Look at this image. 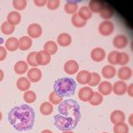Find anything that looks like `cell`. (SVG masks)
<instances>
[{
    "instance_id": "obj_1",
    "label": "cell",
    "mask_w": 133,
    "mask_h": 133,
    "mask_svg": "<svg viewBox=\"0 0 133 133\" xmlns=\"http://www.w3.org/2000/svg\"><path fill=\"white\" fill-rule=\"evenodd\" d=\"M58 112L54 116V125L62 131L73 130L81 119L80 107L74 99H66L59 104Z\"/></svg>"
},
{
    "instance_id": "obj_2",
    "label": "cell",
    "mask_w": 133,
    "mask_h": 133,
    "mask_svg": "<svg viewBox=\"0 0 133 133\" xmlns=\"http://www.w3.org/2000/svg\"><path fill=\"white\" fill-rule=\"evenodd\" d=\"M8 121L18 131L30 130L35 123V112L29 105L14 107L8 113Z\"/></svg>"
},
{
    "instance_id": "obj_3",
    "label": "cell",
    "mask_w": 133,
    "mask_h": 133,
    "mask_svg": "<svg viewBox=\"0 0 133 133\" xmlns=\"http://www.w3.org/2000/svg\"><path fill=\"white\" fill-rule=\"evenodd\" d=\"M53 89L61 97H71L76 91V83L74 79L69 77H62L54 83Z\"/></svg>"
},
{
    "instance_id": "obj_4",
    "label": "cell",
    "mask_w": 133,
    "mask_h": 133,
    "mask_svg": "<svg viewBox=\"0 0 133 133\" xmlns=\"http://www.w3.org/2000/svg\"><path fill=\"white\" fill-rule=\"evenodd\" d=\"M115 30V25L110 21H104L98 26V31L104 36H110Z\"/></svg>"
},
{
    "instance_id": "obj_5",
    "label": "cell",
    "mask_w": 133,
    "mask_h": 133,
    "mask_svg": "<svg viewBox=\"0 0 133 133\" xmlns=\"http://www.w3.org/2000/svg\"><path fill=\"white\" fill-rule=\"evenodd\" d=\"M94 91L91 87H83L78 92V98L83 102H89L93 97Z\"/></svg>"
},
{
    "instance_id": "obj_6",
    "label": "cell",
    "mask_w": 133,
    "mask_h": 133,
    "mask_svg": "<svg viewBox=\"0 0 133 133\" xmlns=\"http://www.w3.org/2000/svg\"><path fill=\"white\" fill-rule=\"evenodd\" d=\"M36 59L38 66H46L51 61V55L44 50H42L36 53Z\"/></svg>"
},
{
    "instance_id": "obj_7",
    "label": "cell",
    "mask_w": 133,
    "mask_h": 133,
    "mask_svg": "<svg viewBox=\"0 0 133 133\" xmlns=\"http://www.w3.org/2000/svg\"><path fill=\"white\" fill-rule=\"evenodd\" d=\"M27 76L30 83H37L42 78V72L39 68H32L27 72Z\"/></svg>"
},
{
    "instance_id": "obj_8",
    "label": "cell",
    "mask_w": 133,
    "mask_h": 133,
    "mask_svg": "<svg viewBox=\"0 0 133 133\" xmlns=\"http://www.w3.org/2000/svg\"><path fill=\"white\" fill-rule=\"evenodd\" d=\"M43 33L42 27L37 23H32L28 28V34L30 38H38Z\"/></svg>"
},
{
    "instance_id": "obj_9",
    "label": "cell",
    "mask_w": 133,
    "mask_h": 133,
    "mask_svg": "<svg viewBox=\"0 0 133 133\" xmlns=\"http://www.w3.org/2000/svg\"><path fill=\"white\" fill-rule=\"evenodd\" d=\"M128 37L124 35H117L113 40V44L117 49H123L128 45Z\"/></svg>"
},
{
    "instance_id": "obj_10",
    "label": "cell",
    "mask_w": 133,
    "mask_h": 133,
    "mask_svg": "<svg viewBox=\"0 0 133 133\" xmlns=\"http://www.w3.org/2000/svg\"><path fill=\"white\" fill-rule=\"evenodd\" d=\"M79 65L78 63L74 61V59H70L64 65V70L68 75H75L78 72Z\"/></svg>"
},
{
    "instance_id": "obj_11",
    "label": "cell",
    "mask_w": 133,
    "mask_h": 133,
    "mask_svg": "<svg viewBox=\"0 0 133 133\" xmlns=\"http://www.w3.org/2000/svg\"><path fill=\"white\" fill-rule=\"evenodd\" d=\"M127 84L123 82V81H117L116 83L112 86V91L117 96H122L124 95L127 91Z\"/></svg>"
},
{
    "instance_id": "obj_12",
    "label": "cell",
    "mask_w": 133,
    "mask_h": 133,
    "mask_svg": "<svg viewBox=\"0 0 133 133\" xmlns=\"http://www.w3.org/2000/svg\"><path fill=\"white\" fill-rule=\"evenodd\" d=\"M91 58L93 61L95 62H100L106 58V52H105L104 49L97 47L94 48L91 52Z\"/></svg>"
},
{
    "instance_id": "obj_13",
    "label": "cell",
    "mask_w": 133,
    "mask_h": 133,
    "mask_svg": "<svg viewBox=\"0 0 133 133\" xmlns=\"http://www.w3.org/2000/svg\"><path fill=\"white\" fill-rule=\"evenodd\" d=\"M57 43L59 45L62 47H66L69 46L72 43V38L71 36L68 33H61L59 34V36L57 38Z\"/></svg>"
},
{
    "instance_id": "obj_14",
    "label": "cell",
    "mask_w": 133,
    "mask_h": 133,
    "mask_svg": "<svg viewBox=\"0 0 133 133\" xmlns=\"http://www.w3.org/2000/svg\"><path fill=\"white\" fill-rule=\"evenodd\" d=\"M110 120L114 124L119 123H124L125 121V115L121 110H115L110 115Z\"/></svg>"
},
{
    "instance_id": "obj_15",
    "label": "cell",
    "mask_w": 133,
    "mask_h": 133,
    "mask_svg": "<svg viewBox=\"0 0 133 133\" xmlns=\"http://www.w3.org/2000/svg\"><path fill=\"white\" fill-rule=\"evenodd\" d=\"M91 79V72L87 70H82L78 73L76 76V81L80 84H88Z\"/></svg>"
},
{
    "instance_id": "obj_16",
    "label": "cell",
    "mask_w": 133,
    "mask_h": 133,
    "mask_svg": "<svg viewBox=\"0 0 133 133\" xmlns=\"http://www.w3.org/2000/svg\"><path fill=\"white\" fill-rule=\"evenodd\" d=\"M21 21V15L20 12L14 11V12H10L7 15V22L12 26L18 25Z\"/></svg>"
},
{
    "instance_id": "obj_17",
    "label": "cell",
    "mask_w": 133,
    "mask_h": 133,
    "mask_svg": "<svg viewBox=\"0 0 133 133\" xmlns=\"http://www.w3.org/2000/svg\"><path fill=\"white\" fill-rule=\"evenodd\" d=\"M117 75H118V77H119L121 80L126 81L131 78L132 70L130 69V68H128V66H123V68H121L118 70Z\"/></svg>"
},
{
    "instance_id": "obj_18",
    "label": "cell",
    "mask_w": 133,
    "mask_h": 133,
    "mask_svg": "<svg viewBox=\"0 0 133 133\" xmlns=\"http://www.w3.org/2000/svg\"><path fill=\"white\" fill-rule=\"evenodd\" d=\"M17 88L21 91H27L30 88V82L27 77H20L16 82Z\"/></svg>"
},
{
    "instance_id": "obj_19",
    "label": "cell",
    "mask_w": 133,
    "mask_h": 133,
    "mask_svg": "<svg viewBox=\"0 0 133 133\" xmlns=\"http://www.w3.org/2000/svg\"><path fill=\"white\" fill-rule=\"evenodd\" d=\"M104 5H105V3L103 1L92 0V1L89 2V6H88V8H89L91 12L98 14V12H100V11L104 7Z\"/></svg>"
},
{
    "instance_id": "obj_20",
    "label": "cell",
    "mask_w": 133,
    "mask_h": 133,
    "mask_svg": "<svg viewBox=\"0 0 133 133\" xmlns=\"http://www.w3.org/2000/svg\"><path fill=\"white\" fill-rule=\"evenodd\" d=\"M103 77H105L106 79H111L116 74V68L112 65H108L105 66L102 68V72H101Z\"/></svg>"
},
{
    "instance_id": "obj_21",
    "label": "cell",
    "mask_w": 133,
    "mask_h": 133,
    "mask_svg": "<svg viewBox=\"0 0 133 133\" xmlns=\"http://www.w3.org/2000/svg\"><path fill=\"white\" fill-rule=\"evenodd\" d=\"M100 17L104 20H109L114 16L115 14V11H114L113 7L111 5H105L104 7L102 8V10L100 11Z\"/></svg>"
},
{
    "instance_id": "obj_22",
    "label": "cell",
    "mask_w": 133,
    "mask_h": 133,
    "mask_svg": "<svg viewBox=\"0 0 133 133\" xmlns=\"http://www.w3.org/2000/svg\"><path fill=\"white\" fill-rule=\"evenodd\" d=\"M32 46V39L29 36H22L19 40V49L21 51H27Z\"/></svg>"
},
{
    "instance_id": "obj_23",
    "label": "cell",
    "mask_w": 133,
    "mask_h": 133,
    "mask_svg": "<svg viewBox=\"0 0 133 133\" xmlns=\"http://www.w3.org/2000/svg\"><path fill=\"white\" fill-rule=\"evenodd\" d=\"M98 92H99L102 96L103 95L107 96V95L111 94V92H112V84H111V83L104 81V82H102L101 83H99Z\"/></svg>"
},
{
    "instance_id": "obj_24",
    "label": "cell",
    "mask_w": 133,
    "mask_h": 133,
    "mask_svg": "<svg viewBox=\"0 0 133 133\" xmlns=\"http://www.w3.org/2000/svg\"><path fill=\"white\" fill-rule=\"evenodd\" d=\"M5 49L10 51H15L19 49V40L16 37H10L5 41Z\"/></svg>"
},
{
    "instance_id": "obj_25",
    "label": "cell",
    "mask_w": 133,
    "mask_h": 133,
    "mask_svg": "<svg viewBox=\"0 0 133 133\" xmlns=\"http://www.w3.org/2000/svg\"><path fill=\"white\" fill-rule=\"evenodd\" d=\"M14 72H15L17 75H23V74H25L26 72H28L29 65L27 64V62H25L23 61H20L16 62V64L14 65Z\"/></svg>"
},
{
    "instance_id": "obj_26",
    "label": "cell",
    "mask_w": 133,
    "mask_h": 133,
    "mask_svg": "<svg viewBox=\"0 0 133 133\" xmlns=\"http://www.w3.org/2000/svg\"><path fill=\"white\" fill-rule=\"evenodd\" d=\"M65 12L68 14H75L78 9V4L76 1H68L65 5Z\"/></svg>"
},
{
    "instance_id": "obj_27",
    "label": "cell",
    "mask_w": 133,
    "mask_h": 133,
    "mask_svg": "<svg viewBox=\"0 0 133 133\" xmlns=\"http://www.w3.org/2000/svg\"><path fill=\"white\" fill-rule=\"evenodd\" d=\"M44 50L47 51L50 55L55 54L58 51L57 44L53 41H47L44 45Z\"/></svg>"
},
{
    "instance_id": "obj_28",
    "label": "cell",
    "mask_w": 133,
    "mask_h": 133,
    "mask_svg": "<svg viewBox=\"0 0 133 133\" xmlns=\"http://www.w3.org/2000/svg\"><path fill=\"white\" fill-rule=\"evenodd\" d=\"M40 112L43 115H49L53 112V105L50 102H44L40 106Z\"/></svg>"
},
{
    "instance_id": "obj_29",
    "label": "cell",
    "mask_w": 133,
    "mask_h": 133,
    "mask_svg": "<svg viewBox=\"0 0 133 133\" xmlns=\"http://www.w3.org/2000/svg\"><path fill=\"white\" fill-rule=\"evenodd\" d=\"M77 14L80 16V18H82L83 20H84V21L90 20L92 16V12L90 11V9L87 6H82V7L79 9L78 14Z\"/></svg>"
},
{
    "instance_id": "obj_30",
    "label": "cell",
    "mask_w": 133,
    "mask_h": 133,
    "mask_svg": "<svg viewBox=\"0 0 133 133\" xmlns=\"http://www.w3.org/2000/svg\"><path fill=\"white\" fill-rule=\"evenodd\" d=\"M71 21H72V24L76 28H83V27H84L87 23V21H84V20H83L82 18H80V16L77 14H75L74 15H73Z\"/></svg>"
},
{
    "instance_id": "obj_31",
    "label": "cell",
    "mask_w": 133,
    "mask_h": 133,
    "mask_svg": "<svg viewBox=\"0 0 133 133\" xmlns=\"http://www.w3.org/2000/svg\"><path fill=\"white\" fill-rule=\"evenodd\" d=\"M114 133H129V126L125 123H119L114 126Z\"/></svg>"
},
{
    "instance_id": "obj_32",
    "label": "cell",
    "mask_w": 133,
    "mask_h": 133,
    "mask_svg": "<svg viewBox=\"0 0 133 133\" xmlns=\"http://www.w3.org/2000/svg\"><path fill=\"white\" fill-rule=\"evenodd\" d=\"M49 100H50V103L52 105H59L61 104L63 100V97L59 96L57 92H55L53 91L52 92H51L50 95H49Z\"/></svg>"
},
{
    "instance_id": "obj_33",
    "label": "cell",
    "mask_w": 133,
    "mask_h": 133,
    "mask_svg": "<svg viewBox=\"0 0 133 133\" xmlns=\"http://www.w3.org/2000/svg\"><path fill=\"white\" fill-rule=\"evenodd\" d=\"M23 98H24L25 102L28 104H31L34 103L36 99V92L33 91H25L24 95H23Z\"/></svg>"
},
{
    "instance_id": "obj_34",
    "label": "cell",
    "mask_w": 133,
    "mask_h": 133,
    "mask_svg": "<svg viewBox=\"0 0 133 133\" xmlns=\"http://www.w3.org/2000/svg\"><path fill=\"white\" fill-rule=\"evenodd\" d=\"M14 30H15V27L9 24L7 21H5L1 25V31L5 35H11V34L14 33Z\"/></svg>"
},
{
    "instance_id": "obj_35",
    "label": "cell",
    "mask_w": 133,
    "mask_h": 133,
    "mask_svg": "<svg viewBox=\"0 0 133 133\" xmlns=\"http://www.w3.org/2000/svg\"><path fill=\"white\" fill-rule=\"evenodd\" d=\"M103 101V96L99 92H94L93 97L91 98V99L90 100V104L92 105V106H98L100 105Z\"/></svg>"
},
{
    "instance_id": "obj_36",
    "label": "cell",
    "mask_w": 133,
    "mask_h": 133,
    "mask_svg": "<svg viewBox=\"0 0 133 133\" xmlns=\"http://www.w3.org/2000/svg\"><path fill=\"white\" fill-rule=\"evenodd\" d=\"M100 81H101V77L98 73H91V79H90V82L88 84L90 86L95 87L100 83Z\"/></svg>"
},
{
    "instance_id": "obj_37",
    "label": "cell",
    "mask_w": 133,
    "mask_h": 133,
    "mask_svg": "<svg viewBox=\"0 0 133 133\" xmlns=\"http://www.w3.org/2000/svg\"><path fill=\"white\" fill-rule=\"evenodd\" d=\"M130 61V57L126 52H119L117 58V65L124 66Z\"/></svg>"
},
{
    "instance_id": "obj_38",
    "label": "cell",
    "mask_w": 133,
    "mask_h": 133,
    "mask_svg": "<svg viewBox=\"0 0 133 133\" xmlns=\"http://www.w3.org/2000/svg\"><path fill=\"white\" fill-rule=\"evenodd\" d=\"M36 53L37 52H36V51H32V52H30L27 56V64L33 66V68H36L38 66L37 63H36Z\"/></svg>"
},
{
    "instance_id": "obj_39",
    "label": "cell",
    "mask_w": 133,
    "mask_h": 133,
    "mask_svg": "<svg viewBox=\"0 0 133 133\" xmlns=\"http://www.w3.org/2000/svg\"><path fill=\"white\" fill-rule=\"evenodd\" d=\"M118 54H119V51H113L108 54V61L109 63H110V65H112V66L117 65Z\"/></svg>"
},
{
    "instance_id": "obj_40",
    "label": "cell",
    "mask_w": 133,
    "mask_h": 133,
    "mask_svg": "<svg viewBox=\"0 0 133 133\" xmlns=\"http://www.w3.org/2000/svg\"><path fill=\"white\" fill-rule=\"evenodd\" d=\"M12 6L16 10H24L27 6V1L26 0H14L12 1Z\"/></svg>"
},
{
    "instance_id": "obj_41",
    "label": "cell",
    "mask_w": 133,
    "mask_h": 133,
    "mask_svg": "<svg viewBox=\"0 0 133 133\" xmlns=\"http://www.w3.org/2000/svg\"><path fill=\"white\" fill-rule=\"evenodd\" d=\"M59 4H61V2L59 1V0H49V1H47V7H48V9L50 10H56L59 8Z\"/></svg>"
},
{
    "instance_id": "obj_42",
    "label": "cell",
    "mask_w": 133,
    "mask_h": 133,
    "mask_svg": "<svg viewBox=\"0 0 133 133\" xmlns=\"http://www.w3.org/2000/svg\"><path fill=\"white\" fill-rule=\"evenodd\" d=\"M7 56V51L3 46H0V61H3L5 59Z\"/></svg>"
},
{
    "instance_id": "obj_43",
    "label": "cell",
    "mask_w": 133,
    "mask_h": 133,
    "mask_svg": "<svg viewBox=\"0 0 133 133\" xmlns=\"http://www.w3.org/2000/svg\"><path fill=\"white\" fill-rule=\"evenodd\" d=\"M34 4H35L36 6L42 7V6H44V5H46L47 1H46V0H35V1H34Z\"/></svg>"
},
{
    "instance_id": "obj_44",
    "label": "cell",
    "mask_w": 133,
    "mask_h": 133,
    "mask_svg": "<svg viewBox=\"0 0 133 133\" xmlns=\"http://www.w3.org/2000/svg\"><path fill=\"white\" fill-rule=\"evenodd\" d=\"M128 94L130 95V97H132V84H130V86L127 87V91Z\"/></svg>"
},
{
    "instance_id": "obj_45",
    "label": "cell",
    "mask_w": 133,
    "mask_h": 133,
    "mask_svg": "<svg viewBox=\"0 0 133 133\" xmlns=\"http://www.w3.org/2000/svg\"><path fill=\"white\" fill-rule=\"evenodd\" d=\"M4 79V72L2 69H0V82H2Z\"/></svg>"
},
{
    "instance_id": "obj_46",
    "label": "cell",
    "mask_w": 133,
    "mask_h": 133,
    "mask_svg": "<svg viewBox=\"0 0 133 133\" xmlns=\"http://www.w3.org/2000/svg\"><path fill=\"white\" fill-rule=\"evenodd\" d=\"M41 133H52V131H51L50 130H43Z\"/></svg>"
},
{
    "instance_id": "obj_47",
    "label": "cell",
    "mask_w": 133,
    "mask_h": 133,
    "mask_svg": "<svg viewBox=\"0 0 133 133\" xmlns=\"http://www.w3.org/2000/svg\"><path fill=\"white\" fill-rule=\"evenodd\" d=\"M62 133H74L72 130H66V131H62Z\"/></svg>"
},
{
    "instance_id": "obj_48",
    "label": "cell",
    "mask_w": 133,
    "mask_h": 133,
    "mask_svg": "<svg viewBox=\"0 0 133 133\" xmlns=\"http://www.w3.org/2000/svg\"><path fill=\"white\" fill-rule=\"evenodd\" d=\"M132 115H130V125H131V124H132Z\"/></svg>"
},
{
    "instance_id": "obj_49",
    "label": "cell",
    "mask_w": 133,
    "mask_h": 133,
    "mask_svg": "<svg viewBox=\"0 0 133 133\" xmlns=\"http://www.w3.org/2000/svg\"><path fill=\"white\" fill-rule=\"evenodd\" d=\"M2 117H3V115H2V113L0 112V122H1V120H2Z\"/></svg>"
},
{
    "instance_id": "obj_50",
    "label": "cell",
    "mask_w": 133,
    "mask_h": 133,
    "mask_svg": "<svg viewBox=\"0 0 133 133\" xmlns=\"http://www.w3.org/2000/svg\"><path fill=\"white\" fill-rule=\"evenodd\" d=\"M102 133H108V132H102Z\"/></svg>"
}]
</instances>
